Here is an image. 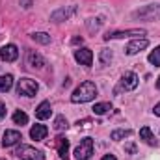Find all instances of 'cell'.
<instances>
[{
  "label": "cell",
  "instance_id": "cell-24",
  "mask_svg": "<svg viewBox=\"0 0 160 160\" xmlns=\"http://www.w3.org/2000/svg\"><path fill=\"white\" fill-rule=\"evenodd\" d=\"M69 127V123H67V119L63 118V116H58L56 119H54V128L56 130H65Z\"/></svg>",
  "mask_w": 160,
  "mask_h": 160
},
{
  "label": "cell",
  "instance_id": "cell-19",
  "mask_svg": "<svg viewBox=\"0 0 160 160\" xmlns=\"http://www.w3.org/2000/svg\"><path fill=\"white\" fill-rule=\"evenodd\" d=\"M112 110V104L110 102H97L95 106H93V112L97 114V116H104L106 112H110Z\"/></svg>",
  "mask_w": 160,
  "mask_h": 160
},
{
  "label": "cell",
  "instance_id": "cell-5",
  "mask_svg": "<svg viewBox=\"0 0 160 160\" xmlns=\"http://www.w3.org/2000/svg\"><path fill=\"white\" fill-rule=\"evenodd\" d=\"M136 86H138V75L136 73H132V71H127L119 80V86L116 88V95L119 93V91H132V89H136Z\"/></svg>",
  "mask_w": 160,
  "mask_h": 160
},
{
  "label": "cell",
  "instance_id": "cell-21",
  "mask_svg": "<svg viewBox=\"0 0 160 160\" xmlns=\"http://www.w3.org/2000/svg\"><path fill=\"white\" fill-rule=\"evenodd\" d=\"M32 39L41 43V45H48L50 43V36L45 34V32H36V34H32Z\"/></svg>",
  "mask_w": 160,
  "mask_h": 160
},
{
  "label": "cell",
  "instance_id": "cell-8",
  "mask_svg": "<svg viewBox=\"0 0 160 160\" xmlns=\"http://www.w3.org/2000/svg\"><path fill=\"white\" fill-rule=\"evenodd\" d=\"M147 45H149V41H147V39H143V38H136V39H132L128 45H127L125 52H127L128 56H132V54H138V52L145 50V48H147Z\"/></svg>",
  "mask_w": 160,
  "mask_h": 160
},
{
  "label": "cell",
  "instance_id": "cell-32",
  "mask_svg": "<svg viewBox=\"0 0 160 160\" xmlns=\"http://www.w3.org/2000/svg\"><path fill=\"white\" fill-rule=\"evenodd\" d=\"M157 88L160 89V77H158V80H157Z\"/></svg>",
  "mask_w": 160,
  "mask_h": 160
},
{
  "label": "cell",
  "instance_id": "cell-27",
  "mask_svg": "<svg viewBox=\"0 0 160 160\" xmlns=\"http://www.w3.org/2000/svg\"><path fill=\"white\" fill-rule=\"evenodd\" d=\"M125 151L130 153V155H134V153H136V145H134V143H128V145L125 147Z\"/></svg>",
  "mask_w": 160,
  "mask_h": 160
},
{
  "label": "cell",
  "instance_id": "cell-25",
  "mask_svg": "<svg viewBox=\"0 0 160 160\" xmlns=\"http://www.w3.org/2000/svg\"><path fill=\"white\" fill-rule=\"evenodd\" d=\"M110 60H112V52H110L108 48H104V50L101 52V63L104 65V63H108Z\"/></svg>",
  "mask_w": 160,
  "mask_h": 160
},
{
  "label": "cell",
  "instance_id": "cell-23",
  "mask_svg": "<svg viewBox=\"0 0 160 160\" xmlns=\"http://www.w3.org/2000/svg\"><path fill=\"white\" fill-rule=\"evenodd\" d=\"M147 60H149V63H153L155 67H160V47H157V48L149 54Z\"/></svg>",
  "mask_w": 160,
  "mask_h": 160
},
{
  "label": "cell",
  "instance_id": "cell-13",
  "mask_svg": "<svg viewBox=\"0 0 160 160\" xmlns=\"http://www.w3.org/2000/svg\"><path fill=\"white\" fill-rule=\"evenodd\" d=\"M75 11H77V8H75V6H71V8H60V9H56V11L50 15V19H52L54 22H60V21L69 19Z\"/></svg>",
  "mask_w": 160,
  "mask_h": 160
},
{
  "label": "cell",
  "instance_id": "cell-26",
  "mask_svg": "<svg viewBox=\"0 0 160 160\" xmlns=\"http://www.w3.org/2000/svg\"><path fill=\"white\" fill-rule=\"evenodd\" d=\"M99 26H101V19H89V22H88L89 30H97Z\"/></svg>",
  "mask_w": 160,
  "mask_h": 160
},
{
  "label": "cell",
  "instance_id": "cell-16",
  "mask_svg": "<svg viewBox=\"0 0 160 160\" xmlns=\"http://www.w3.org/2000/svg\"><path fill=\"white\" fill-rule=\"evenodd\" d=\"M140 140H143L147 145H157L155 134L151 132V128H149V127H143V128H140Z\"/></svg>",
  "mask_w": 160,
  "mask_h": 160
},
{
  "label": "cell",
  "instance_id": "cell-11",
  "mask_svg": "<svg viewBox=\"0 0 160 160\" xmlns=\"http://www.w3.org/2000/svg\"><path fill=\"white\" fill-rule=\"evenodd\" d=\"M0 58L4 62H15L19 58V48L15 45H4L0 50Z\"/></svg>",
  "mask_w": 160,
  "mask_h": 160
},
{
  "label": "cell",
  "instance_id": "cell-30",
  "mask_svg": "<svg viewBox=\"0 0 160 160\" xmlns=\"http://www.w3.org/2000/svg\"><path fill=\"white\" fill-rule=\"evenodd\" d=\"M101 160H118V158H116L114 155H106V157H102Z\"/></svg>",
  "mask_w": 160,
  "mask_h": 160
},
{
  "label": "cell",
  "instance_id": "cell-22",
  "mask_svg": "<svg viewBox=\"0 0 160 160\" xmlns=\"http://www.w3.org/2000/svg\"><path fill=\"white\" fill-rule=\"evenodd\" d=\"M13 123H15V125H26V123H28V116H26L24 112L17 110V112L13 114Z\"/></svg>",
  "mask_w": 160,
  "mask_h": 160
},
{
  "label": "cell",
  "instance_id": "cell-1",
  "mask_svg": "<svg viewBox=\"0 0 160 160\" xmlns=\"http://www.w3.org/2000/svg\"><path fill=\"white\" fill-rule=\"evenodd\" d=\"M97 97V86L93 84V82H82L78 88L73 91V95H71V101L75 102V104H84V102H89V101H93Z\"/></svg>",
  "mask_w": 160,
  "mask_h": 160
},
{
  "label": "cell",
  "instance_id": "cell-10",
  "mask_svg": "<svg viewBox=\"0 0 160 160\" xmlns=\"http://www.w3.org/2000/svg\"><path fill=\"white\" fill-rule=\"evenodd\" d=\"M56 149H58V155L62 160H69V140L65 136H58L56 142H54Z\"/></svg>",
  "mask_w": 160,
  "mask_h": 160
},
{
  "label": "cell",
  "instance_id": "cell-28",
  "mask_svg": "<svg viewBox=\"0 0 160 160\" xmlns=\"http://www.w3.org/2000/svg\"><path fill=\"white\" fill-rule=\"evenodd\" d=\"M4 118H6V104L0 102V119H4Z\"/></svg>",
  "mask_w": 160,
  "mask_h": 160
},
{
  "label": "cell",
  "instance_id": "cell-6",
  "mask_svg": "<svg viewBox=\"0 0 160 160\" xmlns=\"http://www.w3.org/2000/svg\"><path fill=\"white\" fill-rule=\"evenodd\" d=\"M93 155V140L91 138H84L78 143V147L75 149V157L77 160H88Z\"/></svg>",
  "mask_w": 160,
  "mask_h": 160
},
{
  "label": "cell",
  "instance_id": "cell-29",
  "mask_svg": "<svg viewBox=\"0 0 160 160\" xmlns=\"http://www.w3.org/2000/svg\"><path fill=\"white\" fill-rule=\"evenodd\" d=\"M153 112H155V116H158V118H160V102L155 106V110H153Z\"/></svg>",
  "mask_w": 160,
  "mask_h": 160
},
{
  "label": "cell",
  "instance_id": "cell-15",
  "mask_svg": "<svg viewBox=\"0 0 160 160\" xmlns=\"http://www.w3.org/2000/svg\"><path fill=\"white\" fill-rule=\"evenodd\" d=\"M50 114H52V108H50V102H48V101H43L39 106L36 108V118L41 119V121L48 119V118H50Z\"/></svg>",
  "mask_w": 160,
  "mask_h": 160
},
{
  "label": "cell",
  "instance_id": "cell-3",
  "mask_svg": "<svg viewBox=\"0 0 160 160\" xmlns=\"http://www.w3.org/2000/svg\"><path fill=\"white\" fill-rule=\"evenodd\" d=\"M15 155H17V158H21V160H45L43 151L32 147V145H19L15 149Z\"/></svg>",
  "mask_w": 160,
  "mask_h": 160
},
{
  "label": "cell",
  "instance_id": "cell-7",
  "mask_svg": "<svg viewBox=\"0 0 160 160\" xmlns=\"http://www.w3.org/2000/svg\"><path fill=\"white\" fill-rule=\"evenodd\" d=\"M145 36V30H140V28H134V30H123V32H108L104 36V39L110 41V39H123V38H142Z\"/></svg>",
  "mask_w": 160,
  "mask_h": 160
},
{
  "label": "cell",
  "instance_id": "cell-18",
  "mask_svg": "<svg viewBox=\"0 0 160 160\" xmlns=\"http://www.w3.org/2000/svg\"><path fill=\"white\" fill-rule=\"evenodd\" d=\"M11 86H13V77H11V75H2V77H0V93L9 91Z\"/></svg>",
  "mask_w": 160,
  "mask_h": 160
},
{
  "label": "cell",
  "instance_id": "cell-17",
  "mask_svg": "<svg viewBox=\"0 0 160 160\" xmlns=\"http://www.w3.org/2000/svg\"><path fill=\"white\" fill-rule=\"evenodd\" d=\"M28 65H32V67H38V69H41V67L45 65V60L41 58V54L34 52V50H30V52H28Z\"/></svg>",
  "mask_w": 160,
  "mask_h": 160
},
{
  "label": "cell",
  "instance_id": "cell-12",
  "mask_svg": "<svg viewBox=\"0 0 160 160\" xmlns=\"http://www.w3.org/2000/svg\"><path fill=\"white\" fill-rule=\"evenodd\" d=\"M21 140H22V136H21L19 130H6L4 138H2V145L4 147H11V145H17Z\"/></svg>",
  "mask_w": 160,
  "mask_h": 160
},
{
  "label": "cell",
  "instance_id": "cell-20",
  "mask_svg": "<svg viewBox=\"0 0 160 160\" xmlns=\"http://www.w3.org/2000/svg\"><path fill=\"white\" fill-rule=\"evenodd\" d=\"M130 134H132L130 128H118L112 132V140H123V138H128Z\"/></svg>",
  "mask_w": 160,
  "mask_h": 160
},
{
  "label": "cell",
  "instance_id": "cell-4",
  "mask_svg": "<svg viewBox=\"0 0 160 160\" xmlns=\"http://www.w3.org/2000/svg\"><path fill=\"white\" fill-rule=\"evenodd\" d=\"M38 89H39L38 82L32 78H21L19 84H17V93L22 95V97H34L38 93Z\"/></svg>",
  "mask_w": 160,
  "mask_h": 160
},
{
  "label": "cell",
  "instance_id": "cell-31",
  "mask_svg": "<svg viewBox=\"0 0 160 160\" xmlns=\"http://www.w3.org/2000/svg\"><path fill=\"white\" fill-rule=\"evenodd\" d=\"M78 43H82V38H75L73 39V45H78Z\"/></svg>",
  "mask_w": 160,
  "mask_h": 160
},
{
  "label": "cell",
  "instance_id": "cell-14",
  "mask_svg": "<svg viewBox=\"0 0 160 160\" xmlns=\"http://www.w3.org/2000/svg\"><path fill=\"white\" fill-rule=\"evenodd\" d=\"M47 134H48V128H47L45 125H34V127L30 128V138H32V140H36V142L45 140V138H47Z\"/></svg>",
  "mask_w": 160,
  "mask_h": 160
},
{
  "label": "cell",
  "instance_id": "cell-9",
  "mask_svg": "<svg viewBox=\"0 0 160 160\" xmlns=\"http://www.w3.org/2000/svg\"><path fill=\"white\" fill-rule=\"evenodd\" d=\"M75 60L78 62L80 65L89 67L93 63V52L89 48H78V50H75Z\"/></svg>",
  "mask_w": 160,
  "mask_h": 160
},
{
  "label": "cell",
  "instance_id": "cell-2",
  "mask_svg": "<svg viewBox=\"0 0 160 160\" xmlns=\"http://www.w3.org/2000/svg\"><path fill=\"white\" fill-rule=\"evenodd\" d=\"M132 17L140 19V21H160V4H149V6L134 11Z\"/></svg>",
  "mask_w": 160,
  "mask_h": 160
}]
</instances>
